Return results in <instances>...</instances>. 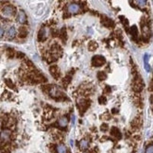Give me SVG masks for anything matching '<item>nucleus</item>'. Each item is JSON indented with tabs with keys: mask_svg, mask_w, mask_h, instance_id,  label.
I'll return each instance as SVG.
<instances>
[{
	"mask_svg": "<svg viewBox=\"0 0 153 153\" xmlns=\"http://www.w3.org/2000/svg\"><path fill=\"white\" fill-rule=\"evenodd\" d=\"M150 103L152 104V96H151V97H150Z\"/></svg>",
	"mask_w": 153,
	"mask_h": 153,
	"instance_id": "obj_34",
	"label": "nucleus"
},
{
	"mask_svg": "<svg viewBox=\"0 0 153 153\" xmlns=\"http://www.w3.org/2000/svg\"><path fill=\"white\" fill-rule=\"evenodd\" d=\"M0 153H3V152H2V150H1V149H0Z\"/></svg>",
	"mask_w": 153,
	"mask_h": 153,
	"instance_id": "obj_35",
	"label": "nucleus"
},
{
	"mask_svg": "<svg viewBox=\"0 0 153 153\" xmlns=\"http://www.w3.org/2000/svg\"><path fill=\"white\" fill-rule=\"evenodd\" d=\"M49 72L55 79H58V78H60V69L57 65H51L50 66Z\"/></svg>",
	"mask_w": 153,
	"mask_h": 153,
	"instance_id": "obj_9",
	"label": "nucleus"
},
{
	"mask_svg": "<svg viewBox=\"0 0 153 153\" xmlns=\"http://www.w3.org/2000/svg\"><path fill=\"white\" fill-rule=\"evenodd\" d=\"M3 34H4V29H3V28H0V38L3 36Z\"/></svg>",
	"mask_w": 153,
	"mask_h": 153,
	"instance_id": "obj_32",
	"label": "nucleus"
},
{
	"mask_svg": "<svg viewBox=\"0 0 153 153\" xmlns=\"http://www.w3.org/2000/svg\"><path fill=\"white\" fill-rule=\"evenodd\" d=\"M131 34H132V36H133L134 38L137 37V36H138V29H137V28H136V26L131 27Z\"/></svg>",
	"mask_w": 153,
	"mask_h": 153,
	"instance_id": "obj_22",
	"label": "nucleus"
},
{
	"mask_svg": "<svg viewBox=\"0 0 153 153\" xmlns=\"http://www.w3.org/2000/svg\"><path fill=\"white\" fill-rule=\"evenodd\" d=\"M11 132L9 130H3V131L0 132V140L2 142H8L9 140Z\"/></svg>",
	"mask_w": 153,
	"mask_h": 153,
	"instance_id": "obj_8",
	"label": "nucleus"
},
{
	"mask_svg": "<svg viewBox=\"0 0 153 153\" xmlns=\"http://www.w3.org/2000/svg\"><path fill=\"white\" fill-rule=\"evenodd\" d=\"M88 146H89V143L86 139H82L81 141H79L78 143V147L80 148L81 150H85L88 148Z\"/></svg>",
	"mask_w": 153,
	"mask_h": 153,
	"instance_id": "obj_13",
	"label": "nucleus"
},
{
	"mask_svg": "<svg viewBox=\"0 0 153 153\" xmlns=\"http://www.w3.org/2000/svg\"><path fill=\"white\" fill-rule=\"evenodd\" d=\"M143 87H144V83H143V78L140 75H136L134 77V80H133V86H132V89L134 92L136 93H139L141 91L143 90Z\"/></svg>",
	"mask_w": 153,
	"mask_h": 153,
	"instance_id": "obj_1",
	"label": "nucleus"
},
{
	"mask_svg": "<svg viewBox=\"0 0 153 153\" xmlns=\"http://www.w3.org/2000/svg\"><path fill=\"white\" fill-rule=\"evenodd\" d=\"M98 102H99L100 104H106L107 98L105 97H103V96H101V97H99V98H98Z\"/></svg>",
	"mask_w": 153,
	"mask_h": 153,
	"instance_id": "obj_26",
	"label": "nucleus"
},
{
	"mask_svg": "<svg viewBox=\"0 0 153 153\" xmlns=\"http://www.w3.org/2000/svg\"><path fill=\"white\" fill-rule=\"evenodd\" d=\"M111 134L113 135V136H114L115 138H118V139H120V138L122 137L121 132H120V131H119L116 127L112 128V130H111Z\"/></svg>",
	"mask_w": 153,
	"mask_h": 153,
	"instance_id": "obj_12",
	"label": "nucleus"
},
{
	"mask_svg": "<svg viewBox=\"0 0 153 153\" xmlns=\"http://www.w3.org/2000/svg\"><path fill=\"white\" fill-rule=\"evenodd\" d=\"M60 38L62 39L63 41H65L66 39V30H65V28H63L62 29H61V31H60Z\"/></svg>",
	"mask_w": 153,
	"mask_h": 153,
	"instance_id": "obj_21",
	"label": "nucleus"
},
{
	"mask_svg": "<svg viewBox=\"0 0 153 153\" xmlns=\"http://www.w3.org/2000/svg\"><path fill=\"white\" fill-rule=\"evenodd\" d=\"M28 28H26V27H21V28H19V37L20 38H25L27 37V35H28Z\"/></svg>",
	"mask_w": 153,
	"mask_h": 153,
	"instance_id": "obj_15",
	"label": "nucleus"
},
{
	"mask_svg": "<svg viewBox=\"0 0 153 153\" xmlns=\"http://www.w3.org/2000/svg\"><path fill=\"white\" fill-rule=\"evenodd\" d=\"M67 10L71 14H77V13H79L81 9L80 7H79V5H78L77 3H71L69 4L68 7H67Z\"/></svg>",
	"mask_w": 153,
	"mask_h": 153,
	"instance_id": "obj_6",
	"label": "nucleus"
},
{
	"mask_svg": "<svg viewBox=\"0 0 153 153\" xmlns=\"http://www.w3.org/2000/svg\"><path fill=\"white\" fill-rule=\"evenodd\" d=\"M117 113V110L113 109V113Z\"/></svg>",
	"mask_w": 153,
	"mask_h": 153,
	"instance_id": "obj_33",
	"label": "nucleus"
},
{
	"mask_svg": "<svg viewBox=\"0 0 153 153\" xmlns=\"http://www.w3.org/2000/svg\"><path fill=\"white\" fill-rule=\"evenodd\" d=\"M107 130H108V125H107V124H102V125H101V131H106Z\"/></svg>",
	"mask_w": 153,
	"mask_h": 153,
	"instance_id": "obj_29",
	"label": "nucleus"
},
{
	"mask_svg": "<svg viewBox=\"0 0 153 153\" xmlns=\"http://www.w3.org/2000/svg\"><path fill=\"white\" fill-rule=\"evenodd\" d=\"M48 37V31L45 28H42L40 29V31L38 33V40L40 42H44L45 41Z\"/></svg>",
	"mask_w": 153,
	"mask_h": 153,
	"instance_id": "obj_7",
	"label": "nucleus"
},
{
	"mask_svg": "<svg viewBox=\"0 0 153 153\" xmlns=\"http://www.w3.org/2000/svg\"><path fill=\"white\" fill-rule=\"evenodd\" d=\"M106 63V59L103 56H100V55H97L94 56L92 59V64L94 66H102Z\"/></svg>",
	"mask_w": 153,
	"mask_h": 153,
	"instance_id": "obj_3",
	"label": "nucleus"
},
{
	"mask_svg": "<svg viewBox=\"0 0 153 153\" xmlns=\"http://www.w3.org/2000/svg\"><path fill=\"white\" fill-rule=\"evenodd\" d=\"M16 34V30L15 28H13V27H10V28L8 29V31H7V38H9V39H13Z\"/></svg>",
	"mask_w": 153,
	"mask_h": 153,
	"instance_id": "obj_16",
	"label": "nucleus"
},
{
	"mask_svg": "<svg viewBox=\"0 0 153 153\" xmlns=\"http://www.w3.org/2000/svg\"><path fill=\"white\" fill-rule=\"evenodd\" d=\"M104 92H105V93H110V92H111V88H110L109 86H106V87H105V90H104Z\"/></svg>",
	"mask_w": 153,
	"mask_h": 153,
	"instance_id": "obj_31",
	"label": "nucleus"
},
{
	"mask_svg": "<svg viewBox=\"0 0 153 153\" xmlns=\"http://www.w3.org/2000/svg\"><path fill=\"white\" fill-rule=\"evenodd\" d=\"M15 13V8L13 6H6L4 7L3 9H2V14H3L5 17H11V16L14 15Z\"/></svg>",
	"mask_w": 153,
	"mask_h": 153,
	"instance_id": "obj_4",
	"label": "nucleus"
},
{
	"mask_svg": "<svg viewBox=\"0 0 153 153\" xmlns=\"http://www.w3.org/2000/svg\"><path fill=\"white\" fill-rule=\"evenodd\" d=\"M97 47H98V44L97 42H95V41L90 42L89 44H88V48H89L90 51H95L96 49H97Z\"/></svg>",
	"mask_w": 153,
	"mask_h": 153,
	"instance_id": "obj_18",
	"label": "nucleus"
},
{
	"mask_svg": "<svg viewBox=\"0 0 153 153\" xmlns=\"http://www.w3.org/2000/svg\"><path fill=\"white\" fill-rule=\"evenodd\" d=\"M145 68H146L147 71H150V70H151V68H150V66L148 63H145Z\"/></svg>",
	"mask_w": 153,
	"mask_h": 153,
	"instance_id": "obj_30",
	"label": "nucleus"
},
{
	"mask_svg": "<svg viewBox=\"0 0 153 153\" xmlns=\"http://www.w3.org/2000/svg\"><path fill=\"white\" fill-rule=\"evenodd\" d=\"M146 153H153V147L152 145H149L146 149Z\"/></svg>",
	"mask_w": 153,
	"mask_h": 153,
	"instance_id": "obj_28",
	"label": "nucleus"
},
{
	"mask_svg": "<svg viewBox=\"0 0 153 153\" xmlns=\"http://www.w3.org/2000/svg\"><path fill=\"white\" fill-rule=\"evenodd\" d=\"M97 78H98V80H100V81L105 80V79L107 78V74L105 72L100 71V72L97 73Z\"/></svg>",
	"mask_w": 153,
	"mask_h": 153,
	"instance_id": "obj_20",
	"label": "nucleus"
},
{
	"mask_svg": "<svg viewBox=\"0 0 153 153\" xmlns=\"http://www.w3.org/2000/svg\"><path fill=\"white\" fill-rule=\"evenodd\" d=\"M56 150H57V153H67V147H66L65 145L63 144H60L59 146H57L56 147Z\"/></svg>",
	"mask_w": 153,
	"mask_h": 153,
	"instance_id": "obj_14",
	"label": "nucleus"
},
{
	"mask_svg": "<svg viewBox=\"0 0 153 153\" xmlns=\"http://www.w3.org/2000/svg\"><path fill=\"white\" fill-rule=\"evenodd\" d=\"M102 24H103L106 28H113V26H114V23L112 21V20H110V19H106V20H103L102 21Z\"/></svg>",
	"mask_w": 153,
	"mask_h": 153,
	"instance_id": "obj_19",
	"label": "nucleus"
},
{
	"mask_svg": "<svg viewBox=\"0 0 153 153\" xmlns=\"http://www.w3.org/2000/svg\"><path fill=\"white\" fill-rule=\"evenodd\" d=\"M135 3L137 4L138 6L141 7V8H143V7L147 6V1H145V0H141V1H135Z\"/></svg>",
	"mask_w": 153,
	"mask_h": 153,
	"instance_id": "obj_25",
	"label": "nucleus"
},
{
	"mask_svg": "<svg viewBox=\"0 0 153 153\" xmlns=\"http://www.w3.org/2000/svg\"><path fill=\"white\" fill-rule=\"evenodd\" d=\"M6 84L8 85L9 88H11V89H14V88H15L14 84H13V82H11V80H10V79H6Z\"/></svg>",
	"mask_w": 153,
	"mask_h": 153,
	"instance_id": "obj_27",
	"label": "nucleus"
},
{
	"mask_svg": "<svg viewBox=\"0 0 153 153\" xmlns=\"http://www.w3.org/2000/svg\"><path fill=\"white\" fill-rule=\"evenodd\" d=\"M15 55V52H14V50L11 49V48H9V49H7V56L9 57V58H13Z\"/></svg>",
	"mask_w": 153,
	"mask_h": 153,
	"instance_id": "obj_24",
	"label": "nucleus"
},
{
	"mask_svg": "<svg viewBox=\"0 0 153 153\" xmlns=\"http://www.w3.org/2000/svg\"><path fill=\"white\" fill-rule=\"evenodd\" d=\"M70 82H71V76H66L65 78H63V86H67Z\"/></svg>",
	"mask_w": 153,
	"mask_h": 153,
	"instance_id": "obj_23",
	"label": "nucleus"
},
{
	"mask_svg": "<svg viewBox=\"0 0 153 153\" xmlns=\"http://www.w3.org/2000/svg\"><path fill=\"white\" fill-rule=\"evenodd\" d=\"M90 100L87 99H80V101L78 102V110H79V113L80 114H83V113L86 112V110L90 107L91 103Z\"/></svg>",
	"mask_w": 153,
	"mask_h": 153,
	"instance_id": "obj_2",
	"label": "nucleus"
},
{
	"mask_svg": "<svg viewBox=\"0 0 153 153\" xmlns=\"http://www.w3.org/2000/svg\"><path fill=\"white\" fill-rule=\"evenodd\" d=\"M27 15H26V13L24 10H20L18 13V15H17V21H18L20 24H25L27 22Z\"/></svg>",
	"mask_w": 153,
	"mask_h": 153,
	"instance_id": "obj_10",
	"label": "nucleus"
},
{
	"mask_svg": "<svg viewBox=\"0 0 153 153\" xmlns=\"http://www.w3.org/2000/svg\"><path fill=\"white\" fill-rule=\"evenodd\" d=\"M141 123H142V120L139 117H136V118L133 119V121L131 122V127L134 128H138L141 126Z\"/></svg>",
	"mask_w": 153,
	"mask_h": 153,
	"instance_id": "obj_17",
	"label": "nucleus"
},
{
	"mask_svg": "<svg viewBox=\"0 0 153 153\" xmlns=\"http://www.w3.org/2000/svg\"><path fill=\"white\" fill-rule=\"evenodd\" d=\"M51 52H52L53 56L56 59H59V57H61L62 54H63V49H62V47L60 46L58 44H55L51 47Z\"/></svg>",
	"mask_w": 153,
	"mask_h": 153,
	"instance_id": "obj_5",
	"label": "nucleus"
},
{
	"mask_svg": "<svg viewBox=\"0 0 153 153\" xmlns=\"http://www.w3.org/2000/svg\"><path fill=\"white\" fill-rule=\"evenodd\" d=\"M68 118L66 117V116H63V117H61L59 119V121H58V124H59L60 127H62V128H65L66 126L68 125Z\"/></svg>",
	"mask_w": 153,
	"mask_h": 153,
	"instance_id": "obj_11",
	"label": "nucleus"
}]
</instances>
